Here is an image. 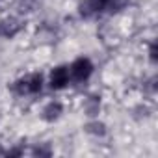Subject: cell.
<instances>
[{
    "label": "cell",
    "mask_w": 158,
    "mask_h": 158,
    "mask_svg": "<svg viewBox=\"0 0 158 158\" xmlns=\"http://www.w3.org/2000/svg\"><path fill=\"white\" fill-rule=\"evenodd\" d=\"M61 112H63V108H61L60 102H50V104H47L45 110H43V119H45V121H56V119L61 115Z\"/></svg>",
    "instance_id": "6"
},
{
    "label": "cell",
    "mask_w": 158,
    "mask_h": 158,
    "mask_svg": "<svg viewBox=\"0 0 158 158\" xmlns=\"http://www.w3.org/2000/svg\"><path fill=\"white\" fill-rule=\"evenodd\" d=\"M93 73V63L88 58H78L73 61V65L69 67V76L76 82H84L91 76Z\"/></svg>",
    "instance_id": "1"
},
{
    "label": "cell",
    "mask_w": 158,
    "mask_h": 158,
    "mask_svg": "<svg viewBox=\"0 0 158 158\" xmlns=\"http://www.w3.org/2000/svg\"><path fill=\"white\" fill-rule=\"evenodd\" d=\"M41 88H43V78H41V74H30L26 78H21V80H17L15 86H13V89L19 95L37 93V91H41Z\"/></svg>",
    "instance_id": "2"
},
{
    "label": "cell",
    "mask_w": 158,
    "mask_h": 158,
    "mask_svg": "<svg viewBox=\"0 0 158 158\" xmlns=\"http://www.w3.org/2000/svg\"><path fill=\"white\" fill-rule=\"evenodd\" d=\"M110 0H84L80 4V15L82 17H93L104 10H108Z\"/></svg>",
    "instance_id": "3"
},
{
    "label": "cell",
    "mask_w": 158,
    "mask_h": 158,
    "mask_svg": "<svg viewBox=\"0 0 158 158\" xmlns=\"http://www.w3.org/2000/svg\"><path fill=\"white\" fill-rule=\"evenodd\" d=\"M69 67H56L50 73V88L52 89H63L69 84Z\"/></svg>",
    "instance_id": "4"
},
{
    "label": "cell",
    "mask_w": 158,
    "mask_h": 158,
    "mask_svg": "<svg viewBox=\"0 0 158 158\" xmlns=\"http://www.w3.org/2000/svg\"><path fill=\"white\" fill-rule=\"evenodd\" d=\"M88 130L93 132V134H101V136H102V134H104V125H101V123H99V125H97V123H95V125H88Z\"/></svg>",
    "instance_id": "7"
},
{
    "label": "cell",
    "mask_w": 158,
    "mask_h": 158,
    "mask_svg": "<svg viewBox=\"0 0 158 158\" xmlns=\"http://www.w3.org/2000/svg\"><path fill=\"white\" fill-rule=\"evenodd\" d=\"M19 30H21V24L15 19L0 21V37H13Z\"/></svg>",
    "instance_id": "5"
},
{
    "label": "cell",
    "mask_w": 158,
    "mask_h": 158,
    "mask_svg": "<svg viewBox=\"0 0 158 158\" xmlns=\"http://www.w3.org/2000/svg\"><path fill=\"white\" fill-rule=\"evenodd\" d=\"M149 52H151V60H152V61H156V43H152V45H151V50H149Z\"/></svg>",
    "instance_id": "8"
}]
</instances>
